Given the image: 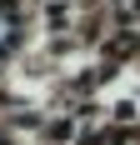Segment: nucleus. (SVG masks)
Masks as SVG:
<instances>
[{"instance_id": "f03ea898", "label": "nucleus", "mask_w": 140, "mask_h": 145, "mask_svg": "<svg viewBox=\"0 0 140 145\" xmlns=\"http://www.w3.org/2000/svg\"><path fill=\"white\" fill-rule=\"evenodd\" d=\"M0 145H5V140H0Z\"/></svg>"}, {"instance_id": "f257e3e1", "label": "nucleus", "mask_w": 140, "mask_h": 145, "mask_svg": "<svg viewBox=\"0 0 140 145\" xmlns=\"http://www.w3.org/2000/svg\"><path fill=\"white\" fill-rule=\"evenodd\" d=\"M15 45V0H0V55Z\"/></svg>"}]
</instances>
